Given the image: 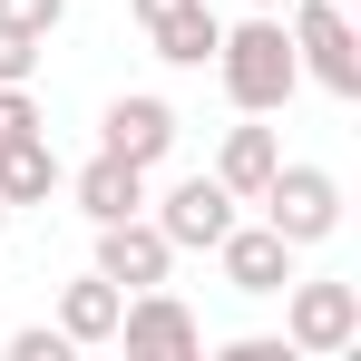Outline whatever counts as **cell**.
<instances>
[{
  "label": "cell",
  "mask_w": 361,
  "mask_h": 361,
  "mask_svg": "<svg viewBox=\"0 0 361 361\" xmlns=\"http://www.w3.org/2000/svg\"><path fill=\"white\" fill-rule=\"evenodd\" d=\"M215 78H225V98H235L244 118H274V108L302 88L283 10H244V20H225V39H215Z\"/></svg>",
  "instance_id": "obj_1"
},
{
  "label": "cell",
  "mask_w": 361,
  "mask_h": 361,
  "mask_svg": "<svg viewBox=\"0 0 361 361\" xmlns=\"http://www.w3.org/2000/svg\"><path fill=\"white\" fill-rule=\"evenodd\" d=\"M283 30H293V68L322 98H361V30L342 0H283Z\"/></svg>",
  "instance_id": "obj_2"
},
{
  "label": "cell",
  "mask_w": 361,
  "mask_h": 361,
  "mask_svg": "<svg viewBox=\"0 0 361 361\" xmlns=\"http://www.w3.org/2000/svg\"><path fill=\"white\" fill-rule=\"evenodd\" d=\"M254 205H264V225H274L283 244H302V254L342 235V176H332V166H302V157H283V166L264 176V195H254Z\"/></svg>",
  "instance_id": "obj_3"
},
{
  "label": "cell",
  "mask_w": 361,
  "mask_h": 361,
  "mask_svg": "<svg viewBox=\"0 0 361 361\" xmlns=\"http://www.w3.org/2000/svg\"><path fill=\"white\" fill-rule=\"evenodd\" d=\"M283 342L293 361H332L361 342V283H283Z\"/></svg>",
  "instance_id": "obj_4"
},
{
  "label": "cell",
  "mask_w": 361,
  "mask_h": 361,
  "mask_svg": "<svg viewBox=\"0 0 361 361\" xmlns=\"http://www.w3.org/2000/svg\"><path fill=\"white\" fill-rule=\"evenodd\" d=\"M118 342H127L137 361H195V352H205V322H195L166 283H147V293L118 302Z\"/></svg>",
  "instance_id": "obj_5"
},
{
  "label": "cell",
  "mask_w": 361,
  "mask_h": 361,
  "mask_svg": "<svg viewBox=\"0 0 361 361\" xmlns=\"http://www.w3.org/2000/svg\"><path fill=\"white\" fill-rule=\"evenodd\" d=\"M176 137H185V118L166 108V98H147V88L108 98V118H98V147H108V157H127V166H147V176L176 157Z\"/></svg>",
  "instance_id": "obj_6"
},
{
  "label": "cell",
  "mask_w": 361,
  "mask_h": 361,
  "mask_svg": "<svg viewBox=\"0 0 361 361\" xmlns=\"http://www.w3.org/2000/svg\"><path fill=\"white\" fill-rule=\"evenodd\" d=\"M147 215H157V235L176 244V254H215V235L235 225V195H225L215 166H205V176H176L166 195H147Z\"/></svg>",
  "instance_id": "obj_7"
},
{
  "label": "cell",
  "mask_w": 361,
  "mask_h": 361,
  "mask_svg": "<svg viewBox=\"0 0 361 361\" xmlns=\"http://www.w3.org/2000/svg\"><path fill=\"white\" fill-rule=\"evenodd\" d=\"M215 264H225V283H235V293H254V302H274L283 293V283H293V264H302V244H283L274 235V225H225V235H215Z\"/></svg>",
  "instance_id": "obj_8"
},
{
  "label": "cell",
  "mask_w": 361,
  "mask_h": 361,
  "mask_svg": "<svg viewBox=\"0 0 361 361\" xmlns=\"http://www.w3.org/2000/svg\"><path fill=\"white\" fill-rule=\"evenodd\" d=\"M98 274L118 293H147V283L176 274V244L157 235V215H118V225H98Z\"/></svg>",
  "instance_id": "obj_9"
},
{
  "label": "cell",
  "mask_w": 361,
  "mask_h": 361,
  "mask_svg": "<svg viewBox=\"0 0 361 361\" xmlns=\"http://www.w3.org/2000/svg\"><path fill=\"white\" fill-rule=\"evenodd\" d=\"M59 185L78 195V215H88V225H118V215H147V166H127V157H108V147H98V157H88L78 176H59Z\"/></svg>",
  "instance_id": "obj_10"
},
{
  "label": "cell",
  "mask_w": 361,
  "mask_h": 361,
  "mask_svg": "<svg viewBox=\"0 0 361 361\" xmlns=\"http://www.w3.org/2000/svg\"><path fill=\"white\" fill-rule=\"evenodd\" d=\"M274 166H283V137H274V127H264V118H244V127H225V147H215V185H225L235 205H254Z\"/></svg>",
  "instance_id": "obj_11"
},
{
  "label": "cell",
  "mask_w": 361,
  "mask_h": 361,
  "mask_svg": "<svg viewBox=\"0 0 361 361\" xmlns=\"http://www.w3.org/2000/svg\"><path fill=\"white\" fill-rule=\"evenodd\" d=\"M118 302H127V293L98 274V264H88L78 283H59V332H68V352H98V342H118Z\"/></svg>",
  "instance_id": "obj_12"
},
{
  "label": "cell",
  "mask_w": 361,
  "mask_h": 361,
  "mask_svg": "<svg viewBox=\"0 0 361 361\" xmlns=\"http://www.w3.org/2000/svg\"><path fill=\"white\" fill-rule=\"evenodd\" d=\"M49 195H59V157H49V127H30V137L0 147V205L20 215V205H49Z\"/></svg>",
  "instance_id": "obj_13"
},
{
  "label": "cell",
  "mask_w": 361,
  "mask_h": 361,
  "mask_svg": "<svg viewBox=\"0 0 361 361\" xmlns=\"http://www.w3.org/2000/svg\"><path fill=\"white\" fill-rule=\"evenodd\" d=\"M215 39H225V20L205 10V0H185V10H166V20H147V49L166 68H215Z\"/></svg>",
  "instance_id": "obj_14"
},
{
  "label": "cell",
  "mask_w": 361,
  "mask_h": 361,
  "mask_svg": "<svg viewBox=\"0 0 361 361\" xmlns=\"http://www.w3.org/2000/svg\"><path fill=\"white\" fill-rule=\"evenodd\" d=\"M39 49H49V39H30V30H0V88H30V78H39Z\"/></svg>",
  "instance_id": "obj_15"
},
{
  "label": "cell",
  "mask_w": 361,
  "mask_h": 361,
  "mask_svg": "<svg viewBox=\"0 0 361 361\" xmlns=\"http://www.w3.org/2000/svg\"><path fill=\"white\" fill-rule=\"evenodd\" d=\"M68 20V0H0V30H30V39H49Z\"/></svg>",
  "instance_id": "obj_16"
},
{
  "label": "cell",
  "mask_w": 361,
  "mask_h": 361,
  "mask_svg": "<svg viewBox=\"0 0 361 361\" xmlns=\"http://www.w3.org/2000/svg\"><path fill=\"white\" fill-rule=\"evenodd\" d=\"M10 361H68V332L59 322H49V332L30 322V332H10Z\"/></svg>",
  "instance_id": "obj_17"
},
{
  "label": "cell",
  "mask_w": 361,
  "mask_h": 361,
  "mask_svg": "<svg viewBox=\"0 0 361 361\" xmlns=\"http://www.w3.org/2000/svg\"><path fill=\"white\" fill-rule=\"evenodd\" d=\"M30 127H39V98H30V88H0V147L30 137Z\"/></svg>",
  "instance_id": "obj_18"
},
{
  "label": "cell",
  "mask_w": 361,
  "mask_h": 361,
  "mask_svg": "<svg viewBox=\"0 0 361 361\" xmlns=\"http://www.w3.org/2000/svg\"><path fill=\"white\" fill-rule=\"evenodd\" d=\"M127 10H137V30H147V20H166V10H185V0H127Z\"/></svg>",
  "instance_id": "obj_19"
},
{
  "label": "cell",
  "mask_w": 361,
  "mask_h": 361,
  "mask_svg": "<svg viewBox=\"0 0 361 361\" xmlns=\"http://www.w3.org/2000/svg\"><path fill=\"white\" fill-rule=\"evenodd\" d=\"M244 10H283V0H244Z\"/></svg>",
  "instance_id": "obj_20"
},
{
  "label": "cell",
  "mask_w": 361,
  "mask_h": 361,
  "mask_svg": "<svg viewBox=\"0 0 361 361\" xmlns=\"http://www.w3.org/2000/svg\"><path fill=\"white\" fill-rule=\"evenodd\" d=\"M0 235H10V205H0Z\"/></svg>",
  "instance_id": "obj_21"
},
{
  "label": "cell",
  "mask_w": 361,
  "mask_h": 361,
  "mask_svg": "<svg viewBox=\"0 0 361 361\" xmlns=\"http://www.w3.org/2000/svg\"><path fill=\"white\" fill-rule=\"evenodd\" d=\"M342 10H352V0H342Z\"/></svg>",
  "instance_id": "obj_22"
}]
</instances>
